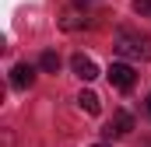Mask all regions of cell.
<instances>
[{
	"label": "cell",
	"mask_w": 151,
	"mask_h": 147,
	"mask_svg": "<svg viewBox=\"0 0 151 147\" xmlns=\"http://www.w3.org/2000/svg\"><path fill=\"white\" fill-rule=\"evenodd\" d=\"M130 130H134V119H130V112H123V109H119V112H113V119L106 123V130H102V133L113 140V137H127Z\"/></svg>",
	"instance_id": "obj_3"
},
{
	"label": "cell",
	"mask_w": 151,
	"mask_h": 147,
	"mask_svg": "<svg viewBox=\"0 0 151 147\" xmlns=\"http://www.w3.org/2000/svg\"><path fill=\"white\" fill-rule=\"evenodd\" d=\"M70 67H74V74L81 77V81H95V77H99V67H95L84 53H77L74 60H70Z\"/></svg>",
	"instance_id": "obj_5"
},
{
	"label": "cell",
	"mask_w": 151,
	"mask_h": 147,
	"mask_svg": "<svg viewBox=\"0 0 151 147\" xmlns=\"http://www.w3.org/2000/svg\"><path fill=\"white\" fill-rule=\"evenodd\" d=\"M84 25H88V14H81L77 7H67L63 18H60V28H63V32H77V28H84Z\"/></svg>",
	"instance_id": "obj_6"
},
{
	"label": "cell",
	"mask_w": 151,
	"mask_h": 147,
	"mask_svg": "<svg viewBox=\"0 0 151 147\" xmlns=\"http://www.w3.org/2000/svg\"><path fill=\"white\" fill-rule=\"evenodd\" d=\"M77 102H81V109L88 112V116H99V95H95V91H81Z\"/></svg>",
	"instance_id": "obj_7"
},
{
	"label": "cell",
	"mask_w": 151,
	"mask_h": 147,
	"mask_svg": "<svg viewBox=\"0 0 151 147\" xmlns=\"http://www.w3.org/2000/svg\"><path fill=\"white\" fill-rule=\"evenodd\" d=\"M144 105H148V112H151V95H148V102H144Z\"/></svg>",
	"instance_id": "obj_11"
},
{
	"label": "cell",
	"mask_w": 151,
	"mask_h": 147,
	"mask_svg": "<svg viewBox=\"0 0 151 147\" xmlns=\"http://www.w3.org/2000/svg\"><path fill=\"white\" fill-rule=\"evenodd\" d=\"M106 77H109V84L119 88V91H130V88H134V81H137V74H134L130 63H113V67L106 70Z\"/></svg>",
	"instance_id": "obj_2"
},
{
	"label": "cell",
	"mask_w": 151,
	"mask_h": 147,
	"mask_svg": "<svg viewBox=\"0 0 151 147\" xmlns=\"http://www.w3.org/2000/svg\"><path fill=\"white\" fill-rule=\"evenodd\" d=\"M0 144L4 147H18L14 144V130H0Z\"/></svg>",
	"instance_id": "obj_9"
},
{
	"label": "cell",
	"mask_w": 151,
	"mask_h": 147,
	"mask_svg": "<svg viewBox=\"0 0 151 147\" xmlns=\"http://www.w3.org/2000/svg\"><path fill=\"white\" fill-rule=\"evenodd\" d=\"M113 49L123 60H151V39L144 32H134V28H116Z\"/></svg>",
	"instance_id": "obj_1"
},
{
	"label": "cell",
	"mask_w": 151,
	"mask_h": 147,
	"mask_svg": "<svg viewBox=\"0 0 151 147\" xmlns=\"http://www.w3.org/2000/svg\"><path fill=\"white\" fill-rule=\"evenodd\" d=\"M11 84L21 88V91L32 88V84H35V67H32V63H14V70H11Z\"/></svg>",
	"instance_id": "obj_4"
},
{
	"label": "cell",
	"mask_w": 151,
	"mask_h": 147,
	"mask_svg": "<svg viewBox=\"0 0 151 147\" xmlns=\"http://www.w3.org/2000/svg\"><path fill=\"white\" fill-rule=\"evenodd\" d=\"M134 11L137 14H151V0H134Z\"/></svg>",
	"instance_id": "obj_10"
},
{
	"label": "cell",
	"mask_w": 151,
	"mask_h": 147,
	"mask_svg": "<svg viewBox=\"0 0 151 147\" xmlns=\"http://www.w3.org/2000/svg\"><path fill=\"white\" fill-rule=\"evenodd\" d=\"M91 147H109V144H91Z\"/></svg>",
	"instance_id": "obj_12"
},
{
	"label": "cell",
	"mask_w": 151,
	"mask_h": 147,
	"mask_svg": "<svg viewBox=\"0 0 151 147\" xmlns=\"http://www.w3.org/2000/svg\"><path fill=\"white\" fill-rule=\"evenodd\" d=\"M39 67H42L46 74H56V70H60V56H56L53 49H46V53L39 56Z\"/></svg>",
	"instance_id": "obj_8"
}]
</instances>
